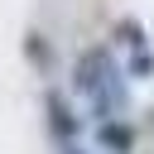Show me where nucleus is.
Masks as SVG:
<instances>
[{"instance_id":"f257e3e1","label":"nucleus","mask_w":154,"mask_h":154,"mask_svg":"<svg viewBox=\"0 0 154 154\" xmlns=\"http://www.w3.org/2000/svg\"><path fill=\"white\" fill-rule=\"evenodd\" d=\"M116 72H120V67H116L111 48H82L77 63H72V91H77L82 101H91V96H96Z\"/></svg>"},{"instance_id":"f03ea898","label":"nucleus","mask_w":154,"mask_h":154,"mask_svg":"<svg viewBox=\"0 0 154 154\" xmlns=\"http://www.w3.org/2000/svg\"><path fill=\"white\" fill-rule=\"evenodd\" d=\"M43 120H48V135L58 144H77V130H82V116L72 111V101L63 91H43Z\"/></svg>"},{"instance_id":"7ed1b4c3","label":"nucleus","mask_w":154,"mask_h":154,"mask_svg":"<svg viewBox=\"0 0 154 154\" xmlns=\"http://www.w3.org/2000/svg\"><path fill=\"white\" fill-rule=\"evenodd\" d=\"M87 106H91L96 120H120V116L130 111V72H116V77H111Z\"/></svg>"},{"instance_id":"20e7f679","label":"nucleus","mask_w":154,"mask_h":154,"mask_svg":"<svg viewBox=\"0 0 154 154\" xmlns=\"http://www.w3.org/2000/svg\"><path fill=\"white\" fill-rule=\"evenodd\" d=\"M140 144V130L120 116V120H96V149L101 154H135Z\"/></svg>"},{"instance_id":"39448f33","label":"nucleus","mask_w":154,"mask_h":154,"mask_svg":"<svg viewBox=\"0 0 154 154\" xmlns=\"http://www.w3.org/2000/svg\"><path fill=\"white\" fill-rule=\"evenodd\" d=\"M24 58H29V67L48 72V67H53V43H48V34L29 29V34H24Z\"/></svg>"},{"instance_id":"423d86ee","label":"nucleus","mask_w":154,"mask_h":154,"mask_svg":"<svg viewBox=\"0 0 154 154\" xmlns=\"http://www.w3.org/2000/svg\"><path fill=\"white\" fill-rule=\"evenodd\" d=\"M116 43H120L125 53L149 48V43H144V24H140V19H120V24H116Z\"/></svg>"},{"instance_id":"0eeeda50","label":"nucleus","mask_w":154,"mask_h":154,"mask_svg":"<svg viewBox=\"0 0 154 154\" xmlns=\"http://www.w3.org/2000/svg\"><path fill=\"white\" fill-rule=\"evenodd\" d=\"M135 82L140 77H154V48H140V53H130V67H125Z\"/></svg>"},{"instance_id":"6e6552de","label":"nucleus","mask_w":154,"mask_h":154,"mask_svg":"<svg viewBox=\"0 0 154 154\" xmlns=\"http://www.w3.org/2000/svg\"><path fill=\"white\" fill-rule=\"evenodd\" d=\"M63 154H87V149L82 144H63Z\"/></svg>"},{"instance_id":"1a4fd4ad","label":"nucleus","mask_w":154,"mask_h":154,"mask_svg":"<svg viewBox=\"0 0 154 154\" xmlns=\"http://www.w3.org/2000/svg\"><path fill=\"white\" fill-rule=\"evenodd\" d=\"M149 130H154V111H149Z\"/></svg>"}]
</instances>
